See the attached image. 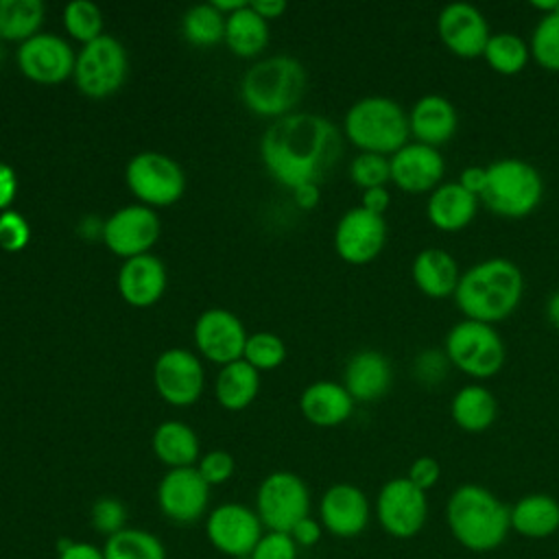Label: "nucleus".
Masks as SVG:
<instances>
[{"instance_id":"nucleus-30","label":"nucleus","mask_w":559,"mask_h":559,"mask_svg":"<svg viewBox=\"0 0 559 559\" xmlns=\"http://www.w3.org/2000/svg\"><path fill=\"white\" fill-rule=\"evenodd\" d=\"M153 450L157 459L170 469L192 467L199 456V439L181 421H164L153 435Z\"/></svg>"},{"instance_id":"nucleus-45","label":"nucleus","mask_w":559,"mask_h":559,"mask_svg":"<svg viewBox=\"0 0 559 559\" xmlns=\"http://www.w3.org/2000/svg\"><path fill=\"white\" fill-rule=\"evenodd\" d=\"M234 467H236V463H234V459H231L229 452H225V450H212V452H207V454L201 459V463H199L197 469H199V474L203 476V480H205L207 485H221V483H225V480L231 478Z\"/></svg>"},{"instance_id":"nucleus-1","label":"nucleus","mask_w":559,"mask_h":559,"mask_svg":"<svg viewBox=\"0 0 559 559\" xmlns=\"http://www.w3.org/2000/svg\"><path fill=\"white\" fill-rule=\"evenodd\" d=\"M262 159L284 186H319L334 170L343 140L338 129L317 114H288L277 118L262 138Z\"/></svg>"},{"instance_id":"nucleus-9","label":"nucleus","mask_w":559,"mask_h":559,"mask_svg":"<svg viewBox=\"0 0 559 559\" xmlns=\"http://www.w3.org/2000/svg\"><path fill=\"white\" fill-rule=\"evenodd\" d=\"M376 518L384 533L395 539H411L421 533L428 520L426 491L406 476L386 480L376 498Z\"/></svg>"},{"instance_id":"nucleus-2","label":"nucleus","mask_w":559,"mask_h":559,"mask_svg":"<svg viewBox=\"0 0 559 559\" xmlns=\"http://www.w3.org/2000/svg\"><path fill=\"white\" fill-rule=\"evenodd\" d=\"M524 295V275L509 258H485L461 273L454 290L463 319L500 323L509 319Z\"/></svg>"},{"instance_id":"nucleus-25","label":"nucleus","mask_w":559,"mask_h":559,"mask_svg":"<svg viewBox=\"0 0 559 559\" xmlns=\"http://www.w3.org/2000/svg\"><path fill=\"white\" fill-rule=\"evenodd\" d=\"M413 284L430 299H445L454 295L461 271L452 253L439 247L421 249L411 264Z\"/></svg>"},{"instance_id":"nucleus-13","label":"nucleus","mask_w":559,"mask_h":559,"mask_svg":"<svg viewBox=\"0 0 559 559\" xmlns=\"http://www.w3.org/2000/svg\"><path fill=\"white\" fill-rule=\"evenodd\" d=\"M210 485L197 467H177L164 474L157 485V507L164 518L177 524H192L207 511Z\"/></svg>"},{"instance_id":"nucleus-29","label":"nucleus","mask_w":559,"mask_h":559,"mask_svg":"<svg viewBox=\"0 0 559 559\" xmlns=\"http://www.w3.org/2000/svg\"><path fill=\"white\" fill-rule=\"evenodd\" d=\"M450 415L461 430L483 432L496 421V415H498L496 395L483 384H465L452 395Z\"/></svg>"},{"instance_id":"nucleus-56","label":"nucleus","mask_w":559,"mask_h":559,"mask_svg":"<svg viewBox=\"0 0 559 559\" xmlns=\"http://www.w3.org/2000/svg\"><path fill=\"white\" fill-rule=\"evenodd\" d=\"M0 39H2V33H0Z\"/></svg>"},{"instance_id":"nucleus-38","label":"nucleus","mask_w":559,"mask_h":559,"mask_svg":"<svg viewBox=\"0 0 559 559\" xmlns=\"http://www.w3.org/2000/svg\"><path fill=\"white\" fill-rule=\"evenodd\" d=\"M63 22L68 33L83 44H90L96 37H100V28H103L100 9L90 0L70 2L63 11Z\"/></svg>"},{"instance_id":"nucleus-53","label":"nucleus","mask_w":559,"mask_h":559,"mask_svg":"<svg viewBox=\"0 0 559 559\" xmlns=\"http://www.w3.org/2000/svg\"><path fill=\"white\" fill-rule=\"evenodd\" d=\"M295 199L304 210H310L319 201V186H301L295 190Z\"/></svg>"},{"instance_id":"nucleus-48","label":"nucleus","mask_w":559,"mask_h":559,"mask_svg":"<svg viewBox=\"0 0 559 559\" xmlns=\"http://www.w3.org/2000/svg\"><path fill=\"white\" fill-rule=\"evenodd\" d=\"M288 535L293 537V542L297 544V548H299V546L310 548V546L319 544V539H321V535H323V526H321L319 520H314V518L308 515V518L299 520V522L293 526V531H290Z\"/></svg>"},{"instance_id":"nucleus-34","label":"nucleus","mask_w":559,"mask_h":559,"mask_svg":"<svg viewBox=\"0 0 559 559\" xmlns=\"http://www.w3.org/2000/svg\"><path fill=\"white\" fill-rule=\"evenodd\" d=\"M103 555L105 559H166V546L157 535L144 528L127 526L107 537Z\"/></svg>"},{"instance_id":"nucleus-17","label":"nucleus","mask_w":559,"mask_h":559,"mask_svg":"<svg viewBox=\"0 0 559 559\" xmlns=\"http://www.w3.org/2000/svg\"><path fill=\"white\" fill-rule=\"evenodd\" d=\"M371 518L365 491L352 483H336L325 489L319 502V522L334 537H358Z\"/></svg>"},{"instance_id":"nucleus-55","label":"nucleus","mask_w":559,"mask_h":559,"mask_svg":"<svg viewBox=\"0 0 559 559\" xmlns=\"http://www.w3.org/2000/svg\"><path fill=\"white\" fill-rule=\"evenodd\" d=\"M212 7H214L216 11H221V13H223V11L234 13V11L242 9V7H247V2H245V0H214Z\"/></svg>"},{"instance_id":"nucleus-32","label":"nucleus","mask_w":559,"mask_h":559,"mask_svg":"<svg viewBox=\"0 0 559 559\" xmlns=\"http://www.w3.org/2000/svg\"><path fill=\"white\" fill-rule=\"evenodd\" d=\"M258 369L247 360L229 362L221 369L216 378V397L229 411H240L249 406L258 393Z\"/></svg>"},{"instance_id":"nucleus-6","label":"nucleus","mask_w":559,"mask_h":559,"mask_svg":"<svg viewBox=\"0 0 559 559\" xmlns=\"http://www.w3.org/2000/svg\"><path fill=\"white\" fill-rule=\"evenodd\" d=\"M544 197V179L539 170L520 159L502 157L487 166V186L480 203L496 216L524 218Z\"/></svg>"},{"instance_id":"nucleus-47","label":"nucleus","mask_w":559,"mask_h":559,"mask_svg":"<svg viewBox=\"0 0 559 559\" xmlns=\"http://www.w3.org/2000/svg\"><path fill=\"white\" fill-rule=\"evenodd\" d=\"M57 559H105L103 548L92 542L61 539L57 546Z\"/></svg>"},{"instance_id":"nucleus-44","label":"nucleus","mask_w":559,"mask_h":559,"mask_svg":"<svg viewBox=\"0 0 559 559\" xmlns=\"http://www.w3.org/2000/svg\"><path fill=\"white\" fill-rule=\"evenodd\" d=\"M31 238V229L24 216H20L17 212L4 210L0 214V247L4 251H20L26 247Z\"/></svg>"},{"instance_id":"nucleus-46","label":"nucleus","mask_w":559,"mask_h":559,"mask_svg":"<svg viewBox=\"0 0 559 559\" xmlns=\"http://www.w3.org/2000/svg\"><path fill=\"white\" fill-rule=\"evenodd\" d=\"M406 478L419 487L421 491H428L430 487H435L441 478V465L435 456H417L411 467H408V474Z\"/></svg>"},{"instance_id":"nucleus-23","label":"nucleus","mask_w":559,"mask_h":559,"mask_svg":"<svg viewBox=\"0 0 559 559\" xmlns=\"http://www.w3.org/2000/svg\"><path fill=\"white\" fill-rule=\"evenodd\" d=\"M393 382V369L384 354L376 349L356 352L347 365L343 376V386L358 402H373L382 397Z\"/></svg>"},{"instance_id":"nucleus-39","label":"nucleus","mask_w":559,"mask_h":559,"mask_svg":"<svg viewBox=\"0 0 559 559\" xmlns=\"http://www.w3.org/2000/svg\"><path fill=\"white\" fill-rule=\"evenodd\" d=\"M450 367H452V362L443 349L424 347L421 352L415 354V358L411 362V373H413L415 382L432 389V386H439L448 378Z\"/></svg>"},{"instance_id":"nucleus-14","label":"nucleus","mask_w":559,"mask_h":559,"mask_svg":"<svg viewBox=\"0 0 559 559\" xmlns=\"http://www.w3.org/2000/svg\"><path fill=\"white\" fill-rule=\"evenodd\" d=\"M437 33L443 46L461 59L483 57L491 37L483 11L467 2L445 4L437 15Z\"/></svg>"},{"instance_id":"nucleus-18","label":"nucleus","mask_w":559,"mask_h":559,"mask_svg":"<svg viewBox=\"0 0 559 559\" xmlns=\"http://www.w3.org/2000/svg\"><path fill=\"white\" fill-rule=\"evenodd\" d=\"M20 70L37 83H59L74 72L76 59L72 48L57 35L37 33L22 41L17 50Z\"/></svg>"},{"instance_id":"nucleus-8","label":"nucleus","mask_w":559,"mask_h":559,"mask_svg":"<svg viewBox=\"0 0 559 559\" xmlns=\"http://www.w3.org/2000/svg\"><path fill=\"white\" fill-rule=\"evenodd\" d=\"M255 513L266 531L290 533L310 515V491L297 474L273 472L258 487Z\"/></svg>"},{"instance_id":"nucleus-7","label":"nucleus","mask_w":559,"mask_h":559,"mask_svg":"<svg viewBox=\"0 0 559 559\" xmlns=\"http://www.w3.org/2000/svg\"><path fill=\"white\" fill-rule=\"evenodd\" d=\"M443 352L452 367L474 380L493 378L507 360V347L498 330L474 319H461L448 330Z\"/></svg>"},{"instance_id":"nucleus-20","label":"nucleus","mask_w":559,"mask_h":559,"mask_svg":"<svg viewBox=\"0 0 559 559\" xmlns=\"http://www.w3.org/2000/svg\"><path fill=\"white\" fill-rule=\"evenodd\" d=\"M155 386L173 406H190L203 391V369L194 354L166 349L155 362Z\"/></svg>"},{"instance_id":"nucleus-54","label":"nucleus","mask_w":559,"mask_h":559,"mask_svg":"<svg viewBox=\"0 0 559 559\" xmlns=\"http://www.w3.org/2000/svg\"><path fill=\"white\" fill-rule=\"evenodd\" d=\"M546 317H548L550 325L559 330V288L555 293H550V297L546 301Z\"/></svg>"},{"instance_id":"nucleus-16","label":"nucleus","mask_w":559,"mask_h":559,"mask_svg":"<svg viewBox=\"0 0 559 559\" xmlns=\"http://www.w3.org/2000/svg\"><path fill=\"white\" fill-rule=\"evenodd\" d=\"M389 166L391 181L408 194H430L437 186H441L445 175V162L439 148L421 142L404 144L389 157Z\"/></svg>"},{"instance_id":"nucleus-21","label":"nucleus","mask_w":559,"mask_h":559,"mask_svg":"<svg viewBox=\"0 0 559 559\" xmlns=\"http://www.w3.org/2000/svg\"><path fill=\"white\" fill-rule=\"evenodd\" d=\"M194 341L203 356L214 362L229 365L240 360L245 354L247 336L236 314L223 308H212L199 317L194 325Z\"/></svg>"},{"instance_id":"nucleus-42","label":"nucleus","mask_w":559,"mask_h":559,"mask_svg":"<svg viewBox=\"0 0 559 559\" xmlns=\"http://www.w3.org/2000/svg\"><path fill=\"white\" fill-rule=\"evenodd\" d=\"M90 524L96 533L111 537L116 533H120L122 528H127V509L118 498L111 496H103L98 498L92 509H90Z\"/></svg>"},{"instance_id":"nucleus-3","label":"nucleus","mask_w":559,"mask_h":559,"mask_svg":"<svg viewBox=\"0 0 559 559\" xmlns=\"http://www.w3.org/2000/svg\"><path fill=\"white\" fill-rule=\"evenodd\" d=\"M445 522L452 537L472 552L498 548L511 531L509 507L478 483H463L450 493Z\"/></svg>"},{"instance_id":"nucleus-43","label":"nucleus","mask_w":559,"mask_h":559,"mask_svg":"<svg viewBox=\"0 0 559 559\" xmlns=\"http://www.w3.org/2000/svg\"><path fill=\"white\" fill-rule=\"evenodd\" d=\"M247 559H297V544L288 533L266 531Z\"/></svg>"},{"instance_id":"nucleus-24","label":"nucleus","mask_w":559,"mask_h":559,"mask_svg":"<svg viewBox=\"0 0 559 559\" xmlns=\"http://www.w3.org/2000/svg\"><path fill=\"white\" fill-rule=\"evenodd\" d=\"M480 199L467 192L459 181H448L437 186L426 201V216L439 231H461L465 229L478 212Z\"/></svg>"},{"instance_id":"nucleus-36","label":"nucleus","mask_w":559,"mask_h":559,"mask_svg":"<svg viewBox=\"0 0 559 559\" xmlns=\"http://www.w3.org/2000/svg\"><path fill=\"white\" fill-rule=\"evenodd\" d=\"M183 37L194 46H214L225 37V17L210 4H197L183 15Z\"/></svg>"},{"instance_id":"nucleus-31","label":"nucleus","mask_w":559,"mask_h":559,"mask_svg":"<svg viewBox=\"0 0 559 559\" xmlns=\"http://www.w3.org/2000/svg\"><path fill=\"white\" fill-rule=\"evenodd\" d=\"M225 41L238 57L258 55L269 41L266 20L260 17L249 4L229 13L225 20Z\"/></svg>"},{"instance_id":"nucleus-49","label":"nucleus","mask_w":559,"mask_h":559,"mask_svg":"<svg viewBox=\"0 0 559 559\" xmlns=\"http://www.w3.org/2000/svg\"><path fill=\"white\" fill-rule=\"evenodd\" d=\"M459 183L467 192H472V194H476L480 199V194H483V190L487 186V166H467V168H463L461 177H459Z\"/></svg>"},{"instance_id":"nucleus-33","label":"nucleus","mask_w":559,"mask_h":559,"mask_svg":"<svg viewBox=\"0 0 559 559\" xmlns=\"http://www.w3.org/2000/svg\"><path fill=\"white\" fill-rule=\"evenodd\" d=\"M483 59L498 74L513 76L526 68L531 59V48H528V41H524V37H520L518 33L500 31V33H491L485 46Z\"/></svg>"},{"instance_id":"nucleus-28","label":"nucleus","mask_w":559,"mask_h":559,"mask_svg":"<svg viewBox=\"0 0 559 559\" xmlns=\"http://www.w3.org/2000/svg\"><path fill=\"white\" fill-rule=\"evenodd\" d=\"M511 528L528 539H546L559 531V500L548 493H526L509 507Z\"/></svg>"},{"instance_id":"nucleus-12","label":"nucleus","mask_w":559,"mask_h":559,"mask_svg":"<svg viewBox=\"0 0 559 559\" xmlns=\"http://www.w3.org/2000/svg\"><path fill=\"white\" fill-rule=\"evenodd\" d=\"M127 183L131 192L148 205H170L186 188L179 164L162 153H140L127 166Z\"/></svg>"},{"instance_id":"nucleus-5","label":"nucleus","mask_w":559,"mask_h":559,"mask_svg":"<svg viewBox=\"0 0 559 559\" xmlns=\"http://www.w3.org/2000/svg\"><path fill=\"white\" fill-rule=\"evenodd\" d=\"M308 76L304 66L288 57L277 55L258 61L242 79V100L260 116H288L304 98Z\"/></svg>"},{"instance_id":"nucleus-50","label":"nucleus","mask_w":559,"mask_h":559,"mask_svg":"<svg viewBox=\"0 0 559 559\" xmlns=\"http://www.w3.org/2000/svg\"><path fill=\"white\" fill-rule=\"evenodd\" d=\"M389 203H391V194H389V190L382 186V188H369V190H365V192H362L360 207H365L367 212H373V214L384 216Z\"/></svg>"},{"instance_id":"nucleus-11","label":"nucleus","mask_w":559,"mask_h":559,"mask_svg":"<svg viewBox=\"0 0 559 559\" xmlns=\"http://www.w3.org/2000/svg\"><path fill=\"white\" fill-rule=\"evenodd\" d=\"M262 528L258 513L240 502L218 504L205 518V535L212 548L236 559H247L251 555L264 535Z\"/></svg>"},{"instance_id":"nucleus-27","label":"nucleus","mask_w":559,"mask_h":559,"mask_svg":"<svg viewBox=\"0 0 559 559\" xmlns=\"http://www.w3.org/2000/svg\"><path fill=\"white\" fill-rule=\"evenodd\" d=\"M299 406L310 424L330 428L349 419L354 411V400L343 384L332 380H319L301 393Z\"/></svg>"},{"instance_id":"nucleus-41","label":"nucleus","mask_w":559,"mask_h":559,"mask_svg":"<svg viewBox=\"0 0 559 559\" xmlns=\"http://www.w3.org/2000/svg\"><path fill=\"white\" fill-rule=\"evenodd\" d=\"M286 356V347L280 336L271 332H258L245 343V360L255 369H273Z\"/></svg>"},{"instance_id":"nucleus-26","label":"nucleus","mask_w":559,"mask_h":559,"mask_svg":"<svg viewBox=\"0 0 559 559\" xmlns=\"http://www.w3.org/2000/svg\"><path fill=\"white\" fill-rule=\"evenodd\" d=\"M118 288L131 306H151L166 288V269L151 253L129 258L118 273Z\"/></svg>"},{"instance_id":"nucleus-19","label":"nucleus","mask_w":559,"mask_h":559,"mask_svg":"<svg viewBox=\"0 0 559 559\" xmlns=\"http://www.w3.org/2000/svg\"><path fill=\"white\" fill-rule=\"evenodd\" d=\"M159 236V218L153 210L144 205H129L118 210L105 225L103 238L105 245L118 253L129 258L142 255L151 249V245Z\"/></svg>"},{"instance_id":"nucleus-4","label":"nucleus","mask_w":559,"mask_h":559,"mask_svg":"<svg viewBox=\"0 0 559 559\" xmlns=\"http://www.w3.org/2000/svg\"><path fill=\"white\" fill-rule=\"evenodd\" d=\"M345 135L362 153L391 157L408 144L411 127L404 107L389 96H365L345 114Z\"/></svg>"},{"instance_id":"nucleus-37","label":"nucleus","mask_w":559,"mask_h":559,"mask_svg":"<svg viewBox=\"0 0 559 559\" xmlns=\"http://www.w3.org/2000/svg\"><path fill=\"white\" fill-rule=\"evenodd\" d=\"M531 57L548 72H559V9L539 17L531 33Z\"/></svg>"},{"instance_id":"nucleus-22","label":"nucleus","mask_w":559,"mask_h":559,"mask_svg":"<svg viewBox=\"0 0 559 559\" xmlns=\"http://www.w3.org/2000/svg\"><path fill=\"white\" fill-rule=\"evenodd\" d=\"M408 127L415 142L439 148L450 142L459 127V114L452 100L441 94H426L417 98L408 111Z\"/></svg>"},{"instance_id":"nucleus-35","label":"nucleus","mask_w":559,"mask_h":559,"mask_svg":"<svg viewBox=\"0 0 559 559\" xmlns=\"http://www.w3.org/2000/svg\"><path fill=\"white\" fill-rule=\"evenodd\" d=\"M44 22L39 0H0V33L4 39H31Z\"/></svg>"},{"instance_id":"nucleus-10","label":"nucleus","mask_w":559,"mask_h":559,"mask_svg":"<svg viewBox=\"0 0 559 559\" xmlns=\"http://www.w3.org/2000/svg\"><path fill=\"white\" fill-rule=\"evenodd\" d=\"M127 76V52L122 44L109 35H100L85 44L74 66V79L83 94L105 98L120 90Z\"/></svg>"},{"instance_id":"nucleus-15","label":"nucleus","mask_w":559,"mask_h":559,"mask_svg":"<svg viewBox=\"0 0 559 559\" xmlns=\"http://www.w3.org/2000/svg\"><path fill=\"white\" fill-rule=\"evenodd\" d=\"M386 221L365 207L347 210L334 231L336 253L349 264H367L384 249Z\"/></svg>"},{"instance_id":"nucleus-40","label":"nucleus","mask_w":559,"mask_h":559,"mask_svg":"<svg viewBox=\"0 0 559 559\" xmlns=\"http://www.w3.org/2000/svg\"><path fill=\"white\" fill-rule=\"evenodd\" d=\"M349 177L362 190L382 188L386 181H391L389 157L378 153H360L349 164Z\"/></svg>"},{"instance_id":"nucleus-51","label":"nucleus","mask_w":559,"mask_h":559,"mask_svg":"<svg viewBox=\"0 0 559 559\" xmlns=\"http://www.w3.org/2000/svg\"><path fill=\"white\" fill-rule=\"evenodd\" d=\"M15 190H17V179L13 168L7 164H0V210L9 207V203L15 197Z\"/></svg>"},{"instance_id":"nucleus-52","label":"nucleus","mask_w":559,"mask_h":559,"mask_svg":"<svg viewBox=\"0 0 559 559\" xmlns=\"http://www.w3.org/2000/svg\"><path fill=\"white\" fill-rule=\"evenodd\" d=\"M249 7H251L260 17L269 20V17L282 15L284 9H286V2H282V0H255V2H251Z\"/></svg>"}]
</instances>
